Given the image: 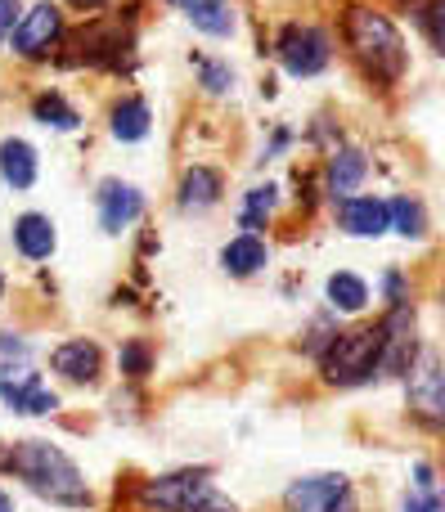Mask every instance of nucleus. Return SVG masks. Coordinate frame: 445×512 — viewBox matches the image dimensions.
<instances>
[{
	"label": "nucleus",
	"instance_id": "obj_1",
	"mask_svg": "<svg viewBox=\"0 0 445 512\" xmlns=\"http://www.w3.org/2000/svg\"><path fill=\"white\" fill-rule=\"evenodd\" d=\"M5 468L14 472L18 481H27L41 499H50V504H63V508L90 504V490H86V481H81L77 463L63 450H54L50 441H18L14 450L5 454Z\"/></svg>",
	"mask_w": 445,
	"mask_h": 512
},
{
	"label": "nucleus",
	"instance_id": "obj_2",
	"mask_svg": "<svg viewBox=\"0 0 445 512\" xmlns=\"http://www.w3.org/2000/svg\"><path fill=\"white\" fill-rule=\"evenodd\" d=\"M342 36H347L356 63L374 81L392 86V81L405 77V41L387 14H378V9H351L347 23H342Z\"/></svg>",
	"mask_w": 445,
	"mask_h": 512
},
{
	"label": "nucleus",
	"instance_id": "obj_3",
	"mask_svg": "<svg viewBox=\"0 0 445 512\" xmlns=\"http://www.w3.org/2000/svg\"><path fill=\"white\" fill-rule=\"evenodd\" d=\"M140 499L162 512H239L225 495H216L207 472H171V477L144 481Z\"/></svg>",
	"mask_w": 445,
	"mask_h": 512
},
{
	"label": "nucleus",
	"instance_id": "obj_4",
	"mask_svg": "<svg viewBox=\"0 0 445 512\" xmlns=\"http://www.w3.org/2000/svg\"><path fill=\"white\" fill-rule=\"evenodd\" d=\"M378 360H383V328H356V333H338L324 355V378L338 387H356V382L374 378Z\"/></svg>",
	"mask_w": 445,
	"mask_h": 512
},
{
	"label": "nucleus",
	"instance_id": "obj_5",
	"mask_svg": "<svg viewBox=\"0 0 445 512\" xmlns=\"http://www.w3.org/2000/svg\"><path fill=\"white\" fill-rule=\"evenodd\" d=\"M275 54H279V63H284L288 77H320V72L329 68V59H333V45H329V36H324L320 27L288 23L284 32H279Z\"/></svg>",
	"mask_w": 445,
	"mask_h": 512
},
{
	"label": "nucleus",
	"instance_id": "obj_6",
	"mask_svg": "<svg viewBox=\"0 0 445 512\" xmlns=\"http://www.w3.org/2000/svg\"><path fill=\"white\" fill-rule=\"evenodd\" d=\"M14 50L23 54V59H41V54H50L54 45L63 41V14L59 5H50V0H41V5H32L27 14H18L14 23Z\"/></svg>",
	"mask_w": 445,
	"mask_h": 512
},
{
	"label": "nucleus",
	"instance_id": "obj_7",
	"mask_svg": "<svg viewBox=\"0 0 445 512\" xmlns=\"http://www.w3.org/2000/svg\"><path fill=\"white\" fill-rule=\"evenodd\" d=\"M284 504H288V512H347L351 486H347V477H333V472H324V477H302L288 486Z\"/></svg>",
	"mask_w": 445,
	"mask_h": 512
},
{
	"label": "nucleus",
	"instance_id": "obj_8",
	"mask_svg": "<svg viewBox=\"0 0 445 512\" xmlns=\"http://www.w3.org/2000/svg\"><path fill=\"white\" fill-rule=\"evenodd\" d=\"M95 203H99V225H104L108 234L131 230V225L144 216V194L135 185H122V180H104Z\"/></svg>",
	"mask_w": 445,
	"mask_h": 512
},
{
	"label": "nucleus",
	"instance_id": "obj_9",
	"mask_svg": "<svg viewBox=\"0 0 445 512\" xmlns=\"http://www.w3.org/2000/svg\"><path fill=\"white\" fill-rule=\"evenodd\" d=\"M0 400H5L9 409H18V414H50V409L59 405V396L45 391L41 373H32V369H5L0 373Z\"/></svg>",
	"mask_w": 445,
	"mask_h": 512
},
{
	"label": "nucleus",
	"instance_id": "obj_10",
	"mask_svg": "<svg viewBox=\"0 0 445 512\" xmlns=\"http://www.w3.org/2000/svg\"><path fill=\"white\" fill-rule=\"evenodd\" d=\"M410 400L428 423H437L441 409H445V396H441V360L437 351H423L419 364H410Z\"/></svg>",
	"mask_w": 445,
	"mask_h": 512
},
{
	"label": "nucleus",
	"instance_id": "obj_11",
	"mask_svg": "<svg viewBox=\"0 0 445 512\" xmlns=\"http://www.w3.org/2000/svg\"><path fill=\"white\" fill-rule=\"evenodd\" d=\"M338 221L356 239H378V234H387V203L383 198H342Z\"/></svg>",
	"mask_w": 445,
	"mask_h": 512
},
{
	"label": "nucleus",
	"instance_id": "obj_12",
	"mask_svg": "<svg viewBox=\"0 0 445 512\" xmlns=\"http://www.w3.org/2000/svg\"><path fill=\"white\" fill-rule=\"evenodd\" d=\"M99 360H104L99 346L86 342V337H72V342L54 346V355H50L54 373H63L68 382H95L99 378Z\"/></svg>",
	"mask_w": 445,
	"mask_h": 512
},
{
	"label": "nucleus",
	"instance_id": "obj_13",
	"mask_svg": "<svg viewBox=\"0 0 445 512\" xmlns=\"http://www.w3.org/2000/svg\"><path fill=\"white\" fill-rule=\"evenodd\" d=\"M221 171H212V167H189L185 171V180H180V194H176V203H180V212H207V207H216L221 203Z\"/></svg>",
	"mask_w": 445,
	"mask_h": 512
},
{
	"label": "nucleus",
	"instance_id": "obj_14",
	"mask_svg": "<svg viewBox=\"0 0 445 512\" xmlns=\"http://www.w3.org/2000/svg\"><path fill=\"white\" fill-rule=\"evenodd\" d=\"M369 171V158L360 149H333L329 158V194L333 203H342V198H351L360 189V180H365Z\"/></svg>",
	"mask_w": 445,
	"mask_h": 512
},
{
	"label": "nucleus",
	"instance_id": "obj_15",
	"mask_svg": "<svg viewBox=\"0 0 445 512\" xmlns=\"http://www.w3.org/2000/svg\"><path fill=\"white\" fill-rule=\"evenodd\" d=\"M14 248L27 256V261H45V256L54 252V225L50 216L41 212H23L14 221Z\"/></svg>",
	"mask_w": 445,
	"mask_h": 512
},
{
	"label": "nucleus",
	"instance_id": "obj_16",
	"mask_svg": "<svg viewBox=\"0 0 445 512\" xmlns=\"http://www.w3.org/2000/svg\"><path fill=\"white\" fill-rule=\"evenodd\" d=\"M0 180L9 189L36 185V149L27 140H0Z\"/></svg>",
	"mask_w": 445,
	"mask_h": 512
},
{
	"label": "nucleus",
	"instance_id": "obj_17",
	"mask_svg": "<svg viewBox=\"0 0 445 512\" xmlns=\"http://www.w3.org/2000/svg\"><path fill=\"white\" fill-rule=\"evenodd\" d=\"M266 243L257 239V234H239V239H230L221 248V265L225 274H234V279H248V274H257L261 265H266Z\"/></svg>",
	"mask_w": 445,
	"mask_h": 512
},
{
	"label": "nucleus",
	"instance_id": "obj_18",
	"mask_svg": "<svg viewBox=\"0 0 445 512\" xmlns=\"http://www.w3.org/2000/svg\"><path fill=\"white\" fill-rule=\"evenodd\" d=\"M149 126H153L149 104H144L140 95H131V99H122V104L113 108V122H108V131H113L122 144H135V140H144V135H149Z\"/></svg>",
	"mask_w": 445,
	"mask_h": 512
},
{
	"label": "nucleus",
	"instance_id": "obj_19",
	"mask_svg": "<svg viewBox=\"0 0 445 512\" xmlns=\"http://www.w3.org/2000/svg\"><path fill=\"white\" fill-rule=\"evenodd\" d=\"M387 230L405 234V239H423V230H428V212H423L419 198L401 194L387 203Z\"/></svg>",
	"mask_w": 445,
	"mask_h": 512
},
{
	"label": "nucleus",
	"instance_id": "obj_20",
	"mask_svg": "<svg viewBox=\"0 0 445 512\" xmlns=\"http://www.w3.org/2000/svg\"><path fill=\"white\" fill-rule=\"evenodd\" d=\"M32 117L41 126H54V131H77V126H81L77 108H72L68 99L59 95V90H45V95H36L32 99Z\"/></svg>",
	"mask_w": 445,
	"mask_h": 512
},
{
	"label": "nucleus",
	"instance_id": "obj_21",
	"mask_svg": "<svg viewBox=\"0 0 445 512\" xmlns=\"http://www.w3.org/2000/svg\"><path fill=\"white\" fill-rule=\"evenodd\" d=\"M329 301L338 310H365L369 306V288H365V279H356V274H333L329 279Z\"/></svg>",
	"mask_w": 445,
	"mask_h": 512
},
{
	"label": "nucleus",
	"instance_id": "obj_22",
	"mask_svg": "<svg viewBox=\"0 0 445 512\" xmlns=\"http://www.w3.org/2000/svg\"><path fill=\"white\" fill-rule=\"evenodd\" d=\"M275 203H279V189L275 185H257L248 194V203H243L239 225H243V230H261V225H266V216L275 212Z\"/></svg>",
	"mask_w": 445,
	"mask_h": 512
},
{
	"label": "nucleus",
	"instance_id": "obj_23",
	"mask_svg": "<svg viewBox=\"0 0 445 512\" xmlns=\"http://www.w3.org/2000/svg\"><path fill=\"white\" fill-rule=\"evenodd\" d=\"M189 23H194L198 32H207V36H230L234 32V9L221 0V5L194 9V14H189Z\"/></svg>",
	"mask_w": 445,
	"mask_h": 512
},
{
	"label": "nucleus",
	"instance_id": "obj_24",
	"mask_svg": "<svg viewBox=\"0 0 445 512\" xmlns=\"http://www.w3.org/2000/svg\"><path fill=\"white\" fill-rule=\"evenodd\" d=\"M198 77L212 95H230L234 90V68L230 63H216V59H198Z\"/></svg>",
	"mask_w": 445,
	"mask_h": 512
},
{
	"label": "nucleus",
	"instance_id": "obj_25",
	"mask_svg": "<svg viewBox=\"0 0 445 512\" xmlns=\"http://www.w3.org/2000/svg\"><path fill=\"white\" fill-rule=\"evenodd\" d=\"M117 360H122V373H131V378H144V373H149V351H144L140 342L122 346V355H117Z\"/></svg>",
	"mask_w": 445,
	"mask_h": 512
},
{
	"label": "nucleus",
	"instance_id": "obj_26",
	"mask_svg": "<svg viewBox=\"0 0 445 512\" xmlns=\"http://www.w3.org/2000/svg\"><path fill=\"white\" fill-rule=\"evenodd\" d=\"M441 9H445V0H428V5H423V27H428V41L437 45L441 50Z\"/></svg>",
	"mask_w": 445,
	"mask_h": 512
},
{
	"label": "nucleus",
	"instance_id": "obj_27",
	"mask_svg": "<svg viewBox=\"0 0 445 512\" xmlns=\"http://www.w3.org/2000/svg\"><path fill=\"white\" fill-rule=\"evenodd\" d=\"M405 512H441L437 490H419V495H410L405 499Z\"/></svg>",
	"mask_w": 445,
	"mask_h": 512
},
{
	"label": "nucleus",
	"instance_id": "obj_28",
	"mask_svg": "<svg viewBox=\"0 0 445 512\" xmlns=\"http://www.w3.org/2000/svg\"><path fill=\"white\" fill-rule=\"evenodd\" d=\"M14 23H18V0H0V41L14 32Z\"/></svg>",
	"mask_w": 445,
	"mask_h": 512
},
{
	"label": "nucleus",
	"instance_id": "obj_29",
	"mask_svg": "<svg viewBox=\"0 0 445 512\" xmlns=\"http://www.w3.org/2000/svg\"><path fill=\"white\" fill-rule=\"evenodd\" d=\"M176 9H185V14H194V9H207V5H221V0H171Z\"/></svg>",
	"mask_w": 445,
	"mask_h": 512
},
{
	"label": "nucleus",
	"instance_id": "obj_30",
	"mask_svg": "<svg viewBox=\"0 0 445 512\" xmlns=\"http://www.w3.org/2000/svg\"><path fill=\"white\" fill-rule=\"evenodd\" d=\"M72 5H77V9H99L104 0H72Z\"/></svg>",
	"mask_w": 445,
	"mask_h": 512
},
{
	"label": "nucleus",
	"instance_id": "obj_31",
	"mask_svg": "<svg viewBox=\"0 0 445 512\" xmlns=\"http://www.w3.org/2000/svg\"><path fill=\"white\" fill-rule=\"evenodd\" d=\"M0 512H9V495H0Z\"/></svg>",
	"mask_w": 445,
	"mask_h": 512
},
{
	"label": "nucleus",
	"instance_id": "obj_32",
	"mask_svg": "<svg viewBox=\"0 0 445 512\" xmlns=\"http://www.w3.org/2000/svg\"><path fill=\"white\" fill-rule=\"evenodd\" d=\"M0 297H5V274H0Z\"/></svg>",
	"mask_w": 445,
	"mask_h": 512
}]
</instances>
